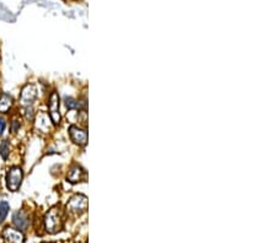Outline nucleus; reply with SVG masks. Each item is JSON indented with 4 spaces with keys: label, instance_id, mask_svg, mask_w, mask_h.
I'll list each match as a JSON object with an SVG mask.
<instances>
[{
    "label": "nucleus",
    "instance_id": "obj_7",
    "mask_svg": "<svg viewBox=\"0 0 277 243\" xmlns=\"http://www.w3.org/2000/svg\"><path fill=\"white\" fill-rule=\"evenodd\" d=\"M2 236L5 243H25V236L22 231L9 228V226L2 230Z\"/></svg>",
    "mask_w": 277,
    "mask_h": 243
},
{
    "label": "nucleus",
    "instance_id": "obj_14",
    "mask_svg": "<svg viewBox=\"0 0 277 243\" xmlns=\"http://www.w3.org/2000/svg\"><path fill=\"white\" fill-rule=\"evenodd\" d=\"M66 106L68 109H79L80 108V103L78 101H76L74 98L72 97H66Z\"/></svg>",
    "mask_w": 277,
    "mask_h": 243
},
{
    "label": "nucleus",
    "instance_id": "obj_9",
    "mask_svg": "<svg viewBox=\"0 0 277 243\" xmlns=\"http://www.w3.org/2000/svg\"><path fill=\"white\" fill-rule=\"evenodd\" d=\"M85 177V171L79 166V165H73L68 171V175H66V180L69 183L76 184L82 182Z\"/></svg>",
    "mask_w": 277,
    "mask_h": 243
},
{
    "label": "nucleus",
    "instance_id": "obj_3",
    "mask_svg": "<svg viewBox=\"0 0 277 243\" xmlns=\"http://www.w3.org/2000/svg\"><path fill=\"white\" fill-rule=\"evenodd\" d=\"M88 210V198L84 194H76L66 205V212L70 215H80Z\"/></svg>",
    "mask_w": 277,
    "mask_h": 243
},
{
    "label": "nucleus",
    "instance_id": "obj_18",
    "mask_svg": "<svg viewBox=\"0 0 277 243\" xmlns=\"http://www.w3.org/2000/svg\"><path fill=\"white\" fill-rule=\"evenodd\" d=\"M42 243H53V242H42Z\"/></svg>",
    "mask_w": 277,
    "mask_h": 243
},
{
    "label": "nucleus",
    "instance_id": "obj_4",
    "mask_svg": "<svg viewBox=\"0 0 277 243\" xmlns=\"http://www.w3.org/2000/svg\"><path fill=\"white\" fill-rule=\"evenodd\" d=\"M47 106H48L50 118L53 125H58L62 122V117L60 113V95L57 92H50Z\"/></svg>",
    "mask_w": 277,
    "mask_h": 243
},
{
    "label": "nucleus",
    "instance_id": "obj_5",
    "mask_svg": "<svg viewBox=\"0 0 277 243\" xmlns=\"http://www.w3.org/2000/svg\"><path fill=\"white\" fill-rule=\"evenodd\" d=\"M38 96V90L34 84H28L22 87L20 93V105L22 107H30L34 103Z\"/></svg>",
    "mask_w": 277,
    "mask_h": 243
},
{
    "label": "nucleus",
    "instance_id": "obj_2",
    "mask_svg": "<svg viewBox=\"0 0 277 243\" xmlns=\"http://www.w3.org/2000/svg\"><path fill=\"white\" fill-rule=\"evenodd\" d=\"M24 180V171L18 166H12L8 170L5 181H6V187L10 192H18L20 189L21 183Z\"/></svg>",
    "mask_w": 277,
    "mask_h": 243
},
{
    "label": "nucleus",
    "instance_id": "obj_13",
    "mask_svg": "<svg viewBox=\"0 0 277 243\" xmlns=\"http://www.w3.org/2000/svg\"><path fill=\"white\" fill-rule=\"evenodd\" d=\"M10 154V145L8 140H2V144H0V156L4 160H6L9 157Z\"/></svg>",
    "mask_w": 277,
    "mask_h": 243
},
{
    "label": "nucleus",
    "instance_id": "obj_11",
    "mask_svg": "<svg viewBox=\"0 0 277 243\" xmlns=\"http://www.w3.org/2000/svg\"><path fill=\"white\" fill-rule=\"evenodd\" d=\"M12 105H14V100H12V95H9V93L6 92H2V95H0V113H9Z\"/></svg>",
    "mask_w": 277,
    "mask_h": 243
},
{
    "label": "nucleus",
    "instance_id": "obj_17",
    "mask_svg": "<svg viewBox=\"0 0 277 243\" xmlns=\"http://www.w3.org/2000/svg\"><path fill=\"white\" fill-rule=\"evenodd\" d=\"M5 127H6V123H5V121L2 118H0V137L2 135V133H4L5 130Z\"/></svg>",
    "mask_w": 277,
    "mask_h": 243
},
{
    "label": "nucleus",
    "instance_id": "obj_8",
    "mask_svg": "<svg viewBox=\"0 0 277 243\" xmlns=\"http://www.w3.org/2000/svg\"><path fill=\"white\" fill-rule=\"evenodd\" d=\"M69 137H70L72 141L79 146H85L88 144V133L86 130L80 129L76 125H70L69 127Z\"/></svg>",
    "mask_w": 277,
    "mask_h": 243
},
{
    "label": "nucleus",
    "instance_id": "obj_16",
    "mask_svg": "<svg viewBox=\"0 0 277 243\" xmlns=\"http://www.w3.org/2000/svg\"><path fill=\"white\" fill-rule=\"evenodd\" d=\"M20 121H18V119H14V121L12 122V133H16L18 130V128H20Z\"/></svg>",
    "mask_w": 277,
    "mask_h": 243
},
{
    "label": "nucleus",
    "instance_id": "obj_10",
    "mask_svg": "<svg viewBox=\"0 0 277 243\" xmlns=\"http://www.w3.org/2000/svg\"><path fill=\"white\" fill-rule=\"evenodd\" d=\"M12 224L16 226L18 230H20V231H25V230L28 228V224H30L28 214L24 213L22 210H18V212H16L14 215H12Z\"/></svg>",
    "mask_w": 277,
    "mask_h": 243
},
{
    "label": "nucleus",
    "instance_id": "obj_1",
    "mask_svg": "<svg viewBox=\"0 0 277 243\" xmlns=\"http://www.w3.org/2000/svg\"><path fill=\"white\" fill-rule=\"evenodd\" d=\"M44 230L50 235L58 234L64 226V213L60 207H53L44 214Z\"/></svg>",
    "mask_w": 277,
    "mask_h": 243
},
{
    "label": "nucleus",
    "instance_id": "obj_15",
    "mask_svg": "<svg viewBox=\"0 0 277 243\" xmlns=\"http://www.w3.org/2000/svg\"><path fill=\"white\" fill-rule=\"evenodd\" d=\"M25 118L28 119V121H32L34 114H32V106L25 107Z\"/></svg>",
    "mask_w": 277,
    "mask_h": 243
},
{
    "label": "nucleus",
    "instance_id": "obj_6",
    "mask_svg": "<svg viewBox=\"0 0 277 243\" xmlns=\"http://www.w3.org/2000/svg\"><path fill=\"white\" fill-rule=\"evenodd\" d=\"M52 121L48 117V114L44 113V112H40L34 118V129L40 133H50V130L52 129Z\"/></svg>",
    "mask_w": 277,
    "mask_h": 243
},
{
    "label": "nucleus",
    "instance_id": "obj_12",
    "mask_svg": "<svg viewBox=\"0 0 277 243\" xmlns=\"http://www.w3.org/2000/svg\"><path fill=\"white\" fill-rule=\"evenodd\" d=\"M9 210H10L9 203L5 202V200H2V202H0V224L4 223L8 214H9Z\"/></svg>",
    "mask_w": 277,
    "mask_h": 243
}]
</instances>
